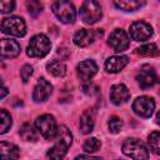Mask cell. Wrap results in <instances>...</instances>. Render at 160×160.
<instances>
[{
    "label": "cell",
    "mask_w": 160,
    "mask_h": 160,
    "mask_svg": "<svg viewBox=\"0 0 160 160\" xmlns=\"http://www.w3.org/2000/svg\"><path fill=\"white\" fill-rule=\"evenodd\" d=\"M19 135L25 141H36L38 140V134H36L35 129L32 128V125L29 122L22 124V126L20 128V131H19Z\"/></svg>",
    "instance_id": "603a6c76"
},
{
    "label": "cell",
    "mask_w": 160,
    "mask_h": 160,
    "mask_svg": "<svg viewBox=\"0 0 160 160\" xmlns=\"http://www.w3.org/2000/svg\"><path fill=\"white\" fill-rule=\"evenodd\" d=\"M20 75H21V80L24 82H28L30 76L32 75V66L30 65H24L21 68V71H20Z\"/></svg>",
    "instance_id": "f546056e"
},
{
    "label": "cell",
    "mask_w": 160,
    "mask_h": 160,
    "mask_svg": "<svg viewBox=\"0 0 160 160\" xmlns=\"http://www.w3.org/2000/svg\"><path fill=\"white\" fill-rule=\"evenodd\" d=\"M0 119H1V126H0V134H5L10 126H11V116L10 114L5 110V109H1L0 110Z\"/></svg>",
    "instance_id": "d4e9b609"
},
{
    "label": "cell",
    "mask_w": 160,
    "mask_h": 160,
    "mask_svg": "<svg viewBox=\"0 0 160 160\" xmlns=\"http://www.w3.org/2000/svg\"><path fill=\"white\" fill-rule=\"evenodd\" d=\"M159 94H160V91H159Z\"/></svg>",
    "instance_id": "836d02e7"
},
{
    "label": "cell",
    "mask_w": 160,
    "mask_h": 160,
    "mask_svg": "<svg viewBox=\"0 0 160 160\" xmlns=\"http://www.w3.org/2000/svg\"><path fill=\"white\" fill-rule=\"evenodd\" d=\"M156 124H159V125H160V111L156 114Z\"/></svg>",
    "instance_id": "d6a6232c"
},
{
    "label": "cell",
    "mask_w": 160,
    "mask_h": 160,
    "mask_svg": "<svg viewBox=\"0 0 160 160\" xmlns=\"http://www.w3.org/2000/svg\"><path fill=\"white\" fill-rule=\"evenodd\" d=\"M101 35H102V31L100 29H98V30L80 29L74 35V44L80 48H86L90 44H92L98 36H101Z\"/></svg>",
    "instance_id": "8fae6325"
},
{
    "label": "cell",
    "mask_w": 160,
    "mask_h": 160,
    "mask_svg": "<svg viewBox=\"0 0 160 160\" xmlns=\"http://www.w3.org/2000/svg\"><path fill=\"white\" fill-rule=\"evenodd\" d=\"M26 9L32 18H36L42 10V4L40 2V0H28L26 1Z\"/></svg>",
    "instance_id": "484cf974"
},
{
    "label": "cell",
    "mask_w": 160,
    "mask_h": 160,
    "mask_svg": "<svg viewBox=\"0 0 160 160\" xmlns=\"http://www.w3.org/2000/svg\"><path fill=\"white\" fill-rule=\"evenodd\" d=\"M132 110L141 118H150L155 110V101L150 96H139L132 102Z\"/></svg>",
    "instance_id": "ba28073f"
},
{
    "label": "cell",
    "mask_w": 160,
    "mask_h": 160,
    "mask_svg": "<svg viewBox=\"0 0 160 160\" xmlns=\"http://www.w3.org/2000/svg\"><path fill=\"white\" fill-rule=\"evenodd\" d=\"M136 80L139 82V85L142 88V89H149V88H152L155 84H158L159 79H158V75H156V71L149 66V65H144L140 71L138 72L136 75Z\"/></svg>",
    "instance_id": "30bf717a"
},
{
    "label": "cell",
    "mask_w": 160,
    "mask_h": 160,
    "mask_svg": "<svg viewBox=\"0 0 160 160\" xmlns=\"http://www.w3.org/2000/svg\"><path fill=\"white\" fill-rule=\"evenodd\" d=\"M148 144H149V148L150 150L156 154V155H160V132L159 131H152L149 138H148Z\"/></svg>",
    "instance_id": "cb8c5ba5"
},
{
    "label": "cell",
    "mask_w": 160,
    "mask_h": 160,
    "mask_svg": "<svg viewBox=\"0 0 160 160\" xmlns=\"http://www.w3.org/2000/svg\"><path fill=\"white\" fill-rule=\"evenodd\" d=\"M98 72V65L92 60H84L78 64L76 66V74L78 78L81 80V82H89L90 79Z\"/></svg>",
    "instance_id": "4fadbf2b"
},
{
    "label": "cell",
    "mask_w": 160,
    "mask_h": 160,
    "mask_svg": "<svg viewBox=\"0 0 160 160\" xmlns=\"http://www.w3.org/2000/svg\"><path fill=\"white\" fill-rule=\"evenodd\" d=\"M52 12L64 24H72L76 18V11L70 0H55L52 6Z\"/></svg>",
    "instance_id": "3957f363"
},
{
    "label": "cell",
    "mask_w": 160,
    "mask_h": 160,
    "mask_svg": "<svg viewBox=\"0 0 160 160\" xmlns=\"http://www.w3.org/2000/svg\"><path fill=\"white\" fill-rule=\"evenodd\" d=\"M129 98H130V92L124 84H116V85L111 86L110 100L115 105H121V104L126 102L129 100Z\"/></svg>",
    "instance_id": "9a60e30c"
},
{
    "label": "cell",
    "mask_w": 160,
    "mask_h": 160,
    "mask_svg": "<svg viewBox=\"0 0 160 160\" xmlns=\"http://www.w3.org/2000/svg\"><path fill=\"white\" fill-rule=\"evenodd\" d=\"M128 62H129V58L125 55L110 56L105 61V69L108 72H119L128 65Z\"/></svg>",
    "instance_id": "e0dca14e"
},
{
    "label": "cell",
    "mask_w": 160,
    "mask_h": 160,
    "mask_svg": "<svg viewBox=\"0 0 160 160\" xmlns=\"http://www.w3.org/2000/svg\"><path fill=\"white\" fill-rule=\"evenodd\" d=\"M35 126L36 130L41 134V136H44L48 140H54L58 131V126H56V120L52 115L50 114L40 115L35 120Z\"/></svg>",
    "instance_id": "8992f818"
},
{
    "label": "cell",
    "mask_w": 160,
    "mask_h": 160,
    "mask_svg": "<svg viewBox=\"0 0 160 160\" xmlns=\"http://www.w3.org/2000/svg\"><path fill=\"white\" fill-rule=\"evenodd\" d=\"M1 30L4 34L12 35V36H24L26 34V25L21 18L10 16L5 18L1 21Z\"/></svg>",
    "instance_id": "52a82bcc"
},
{
    "label": "cell",
    "mask_w": 160,
    "mask_h": 160,
    "mask_svg": "<svg viewBox=\"0 0 160 160\" xmlns=\"http://www.w3.org/2000/svg\"><path fill=\"white\" fill-rule=\"evenodd\" d=\"M108 126H109V131L112 132V134H118L121 128H122V121L120 120V118L118 116H111L109 119V122H108Z\"/></svg>",
    "instance_id": "83f0119b"
},
{
    "label": "cell",
    "mask_w": 160,
    "mask_h": 160,
    "mask_svg": "<svg viewBox=\"0 0 160 160\" xmlns=\"http://www.w3.org/2000/svg\"><path fill=\"white\" fill-rule=\"evenodd\" d=\"M94 124H95V114H94V110L91 109H88L82 112L81 118H80V122H79V126H80V130L82 134H89L94 129Z\"/></svg>",
    "instance_id": "ac0fdd59"
},
{
    "label": "cell",
    "mask_w": 160,
    "mask_h": 160,
    "mask_svg": "<svg viewBox=\"0 0 160 160\" xmlns=\"http://www.w3.org/2000/svg\"><path fill=\"white\" fill-rule=\"evenodd\" d=\"M46 69H48V71L51 75H54L56 78H62L66 74V65L62 61H60V60H52V61H50L46 65Z\"/></svg>",
    "instance_id": "44dd1931"
},
{
    "label": "cell",
    "mask_w": 160,
    "mask_h": 160,
    "mask_svg": "<svg viewBox=\"0 0 160 160\" xmlns=\"http://www.w3.org/2000/svg\"><path fill=\"white\" fill-rule=\"evenodd\" d=\"M0 8L2 14L11 12L15 8V0H0Z\"/></svg>",
    "instance_id": "f1b7e54d"
},
{
    "label": "cell",
    "mask_w": 160,
    "mask_h": 160,
    "mask_svg": "<svg viewBox=\"0 0 160 160\" xmlns=\"http://www.w3.org/2000/svg\"><path fill=\"white\" fill-rule=\"evenodd\" d=\"M84 158H88V159H98V158L91 156V155H79V156H76V159H84Z\"/></svg>",
    "instance_id": "4dcf8cb0"
},
{
    "label": "cell",
    "mask_w": 160,
    "mask_h": 160,
    "mask_svg": "<svg viewBox=\"0 0 160 160\" xmlns=\"http://www.w3.org/2000/svg\"><path fill=\"white\" fill-rule=\"evenodd\" d=\"M122 152L126 156H130L136 160H142L149 158V151L142 141L135 138L126 139L122 144Z\"/></svg>",
    "instance_id": "277c9868"
},
{
    "label": "cell",
    "mask_w": 160,
    "mask_h": 160,
    "mask_svg": "<svg viewBox=\"0 0 160 160\" xmlns=\"http://www.w3.org/2000/svg\"><path fill=\"white\" fill-rule=\"evenodd\" d=\"M50 49H51V42L49 38L44 34H38L31 38L26 49V54L30 58H44L45 55L49 54Z\"/></svg>",
    "instance_id": "7a4b0ae2"
},
{
    "label": "cell",
    "mask_w": 160,
    "mask_h": 160,
    "mask_svg": "<svg viewBox=\"0 0 160 160\" xmlns=\"http://www.w3.org/2000/svg\"><path fill=\"white\" fill-rule=\"evenodd\" d=\"M108 44L109 46L116 51V52H121L124 50H126L130 45V39L128 36V34L125 32V30L122 29H115L110 36H109V40H108Z\"/></svg>",
    "instance_id": "9c48e42d"
},
{
    "label": "cell",
    "mask_w": 160,
    "mask_h": 160,
    "mask_svg": "<svg viewBox=\"0 0 160 160\" xmlns=\"http://www.w3.org/2000/svg\"><path fill=\"white\" fill-rule=\"evenodd\" d=\"M51 91H52V85L48 80L41 78V79L38 80V82H36V85L34 88L32 99L36 102H42L51 95Z\"/></svg>",
    "instance_id": "5bb4252c"
},
{
    "label": "cell",
    "mask_w": 160,
    "mask_h": 160,
    "mask_svg": "<svg viewBox=\"0 0 160 160\" xmlns=\"http://www.w3.org/2000/svg\"><path fill=\"white\" fill-rule=\"evenodd\" d=\"M135 54L136 55H140V56L152 58V56L160 55V49L158 48V45L150 42V44H145V45H141L140 48L135 49Z\"/></svg>",
    "instance_id": "ffe728a7"
},
{
    "label": "cell",
    "mask_w": 160,
    "mask_h": 160,
    "mask_svg": "<svg viewBox=\"0 0 160 160\" xmlns=\"http://www.w3.org/2000/svg\"><path fill=\"white\" fill-rule=\"evenodd\" d=\"M152 35V28L145 21H135L130 25V36L136 41H145Z\"/></svg>",
    "instance_id": "7c38bea8"
},
{
    "label": "cell",
    "mask_w": 160,
    "mask_h": 160,
    "mask_svg": "<svg viewBox=\"0 0 160 160\" xmlns=\"http://www.w3.org/2000/svg\"><path fill=\"white\" fill-rule=\"evenodd\" d=\"M6 92H8V89L2 85V90H1V95H0V98H1V99H4V96L6 95Z\"/></svg>",
    "instance_id": "1f68e13d"
},
{
    "label": "cell",
    "mask_w": 160,
    "mask_h": 160,
    "mask_svg": "<svg viewBox=\"0 0 160 160\" xmlns=\"http://www.w3.org/2000/svg\"><path fill=\"white\" fill-rule=\"evenodd\" d=\"M80 18L85 24H95L101 18V8L98 0H84L80 8Z\"/></svg>",
    "instance_id": "5b68a950"
},
{
    "label": "cell",
    "mask_w": 160,
    "mask_h": 160,
    "mask_svg": "<svg viewBox=\"0 0 160 160\" xmlns=\"http://www.w3.org/2000/svg\"><path fill=\"white\" fill-rule=\"evenodd\" d=\"M100 146H101V142H100V140L99 139H96V138H90V139H88L85 142H84V150L86 151V152H95V151H98L99 149H100Z\"/></svg>",
    "instance_id": "4316f807"
},
{
    "label": "cell",
    "mask_w": 160,
    "mask_h": 160,
    "mask_svg": "<svg viewBox=\"0 0 160 160\" xmlns=\"http://www.w3.org/2000/svg\"><path fill=\"white\" fill-rule=\"evenodd\" d=\"M146 0H114V4L118 9L124 11H135L145 5Z\"/></svg>",
    "instance_id": "d6986e66"
},
{
    "label": "cell",
    "mask_w": 160,
    "mask_h": 160,
    "mask_svg": "<svg viewBox=\"0 0 160 160\" xmlns=\"http://www.w3.org/2000/svg\"><path fill=\"white\" fill-rule=\"evenodd\" d=\"M0 156L1 158H19V148L14 144L1 141L0 142Z\"/></svg>",
    "instance_id": "7402d4cb"
},
{
    "label": "cell",
    "mask_w": 160,
    "mask_h": 160,
    "mask_svg": "<svg viewBox=\"0 0 160 160\" xmlns=\"http://www.w3.org/2000/svg\"><path fill=\"white\" fill-rule=\"evenodd\" d=\"M54 140H55V144L48 151V156L51 159H62L66 155L68 149L70 148L72 142V136H71L70 130L65 125H60L58 128Z\"/></svg>",
    "instance_id": "6da1fadb"
},
{
    "label": "cell",
    "mask_w": 160,
    "mask_h": 160,
    "mask_svg": "<svg viewBox=\"0 0 160 160\" xmlns=\"http://www.w3.org/2000/svg\"><path fill=\"white\" fill-rule=\"evenodd\" d=\"M20 54V45L11 39H1V58L14 59Z\"/></svg>",
    "instance_id": "2e32d148"
}]
</instances>
